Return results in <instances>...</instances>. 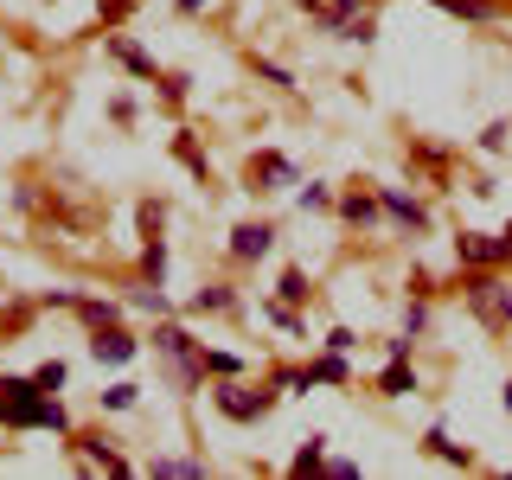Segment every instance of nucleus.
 Here are the masks:
<instances>
[{
	"label": "nucleus",
	"instance_id": "f257e3e1",
	"mask_svg": "<svg viewBox=\"0 0 512 480\" xmlns=\"http://www.w3.org/2000/svg\"><path fill=\"white\" fill-rule=\"evenodd\" d=\"M269 250V231L263 224H244V231H237V256H263Z\"/></svg>",
	"mask_w": 512,
	"mask_h": 480
},
{
	"label": "nucleus",
	"instance_id": "f03ea898",
	"mask_svg": "<svg viewBox=\"0 0 512 480\" xmlns=\"http://www.w3.org/2000/svg\"><path fill=\"white\" fill-rule=\"evenodd\" d=\"M96 352H103V359H128V352H135V340H122V333H109V340H96Z\"/></svg>",
	"mask_w": 512,
	"mask_h": 480
},
{
	"label": "nucleus",
	"instance_id": "7ed1b4c3",
	"mask_svg": "<svg viewBox=\"0 0 512 480\" xmlns=\"http://www.w3.org/2000/svg\"><path fill=\"white\" fill-rule=\"evenodd\" d=\"M154 474H173V480H192V474H199V468H192V461H160V468Z\"/></svg>",
	"mask_w": 512,
	"mask_h": 480
}]
</instances>
